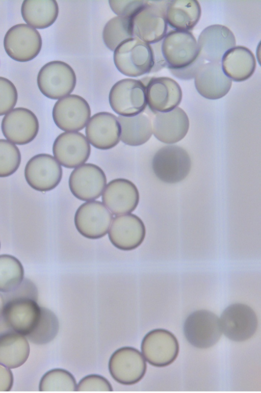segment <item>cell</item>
Returning <instances> with one entry per match:
<instances>
[{"label":"cell","instance_id":"6da1fadb","mask_svg":"<svg viewBox=\"0 0 261 393\" xmlns=\"http://www.w3.org/2000/svg\"><path fill=\"white\" fill-rule=\"evenodd\" d=\"M114 62L123 74L137 77L151 71L155 64L153 49L136 37L122 42L114 51Z\"/></svg>","mask_w":261,"mask_h":393},{"label":"cell","instance_id":"7a4b0ae2","mask_svg":"<svg viewBox=\"0 0 261 393\" xmlns=\"http://www.w3.org/2000/svg\"><path fill=\"white\" fill-rule=\"evenodd\" d=\"M168 1H146L132 17L134 37L148 44L158 43L167 34L165 9Z\"/></svg>","mask_w":261,"mask_h":393},{"label":"cell","instance_id":"3957f363","mask_svg":"<svg viewBox=\"0 0 261 393\" xmlns=\"http://www.w3.org/2000/svg\"><path fill=\"white\" fill-rule=\"evenodd\" d=\"M164 64L169 69H180L193 64L199 55L197 42L190 31L173 30L161 45Z\"/></svg>","mask_w":261,"mask_h":393},{"label":"cell","instance_id":"277c9868","mask_svg":"<svg viewBox=\"0 0 261 393\" xmlns=\"http://www.w3.org/2000/svg\"><path fill=\"white\" fill-rule=\"evenodd\" d=\"M76 81L73 69L60 61L45 64L39 70L37 78L41 92L52 99H61L70 94L75 87Z\"/></svg>","mask_w":261,"mask_h":393},{"label":"cell","instance_id":"5b68a950","mask_svg":"<svg viewBox=\"0 0 261 393\" xmlns=\"http://www.w3.org/2000/svg\"><path fill=\"white\" fill-rule=\"evenodd\" d=\"M109 101L112 110L120 116L129 117L138 115L147 106L146 86L141 80H121L111 89Z\"/></svg>","mask_w":261,"mask_h":393},{"label":"cell","instance_id":"8992f818","mask_svg":"<svg viewBox=\"0 0 261 393\" xmlns=\"http://www.w3.org/2000/svg\"><path fill=\"white\" fill-rule=\"evenodd\" d=\"M155 176L168 184L184 180L189 174L191 161L186 150L177 145H167L160 149L152 160Z\"/></svg>","mask_w":261,"mask_h":393},{"label":"cell","instance_id":"52a82bcc","mask_svg":"<svg viewBox=\"0 0 261 393\" xmlns=\"http://www.w3.org/2000/svg\"><path fill=\"white\" fill-rule=\"evenodd\" d=\"M183 330L187 340L201 349L210 348L216 344L222 332L219 317L206 309L191 313L184 322Z\"/></svg>","mask_w":261,"mask_h":393},{"label":"cell","instance_id":"ba28073f","mask_svg":"<svg viewBox=\"0 0 261 393\" xmlns=\"http://www.w3.org/2000/svg\"><path fill=\"white\" fill-rule=\"evenodd\" d=\"M109 372L117 382L124 385L134 384L144 377L147 368L146 361L136 348L122 347L115 350L110 357Z\"/></svg>","mask_w":261,"mask_h":393},{"label":"cell","instance_id":"9c48e42d","mask_svg":"<svg viewBox=\"0 0 261 393\" xmlns=\"http://www.w3.org/2000/svg\"><path fill=\"white\" fill-rule=\"evenodd\" d=\"M4 46L8 55L12 59L25 62L34 59L40 53L42 39L39 32L25 23H20L10 28L5 34Z\"/></svg>","mask_w":261,"mask_h":393},{"label":"cell","instance_id":"30bf717a","mask_svg":"<svg viewBox=\"0 0 261 393\" xmlns=\"http://www.w3.org/2000/svg\"><path fill=\"white\" fill-rule=\"evenodd\" d=\"M219 319L222 332L233 341L250 338L257 328L256 313L252 308L243 303L229 305L223 311Z\"/></svg>","mask_w":261,"mask_h":393},{"label":"cell","instance_id":"8fae6325","mask_svg":"<svg viewBox=\"0 0 261 393\" xmlns=\"http://www.w3.org/2000/svg\"><path fill=\"white\" fill-rule=\"evenodd\" d=\"M141 349L145 359L150 364L163 367L175 360L179 352V344L172 332L158 328L145 334L141 342Z\"/></svg>","mask_w":261,"mask_h":393},{"label":"cell","instance_id":"7c38bea8","mask_svg":"<svg viewBox=\"0 0 261 393\" xmlns=\"http://www.w3.org/2000/svg\"><path fill=\"white\" fill-rule=\"evenodd\" d=\"M113 216L99 201H87L81 205L74 216V224L79 232L90 239H98L106 235Z\"/></svg>","mask_w":261,"mask_h":393},{"label":"cell","instance_id":"4fadbf2b","mask_svg":"<svg viewBox=\"0 0 261 393\" xmlns=\"http://www.w3.org/2000/svg\"><path fill=\"white\" fill-rule=\"evenodd\" d=\"M62 168L51 155L38 154L31 158L24 168V177L33 189L46 192L55 188L62 177Z\"/></svg>","mask_w":261,"mask_h":393},{"label":"cell","instance_id":"5bb4252c","mask_svg":"<svg viewBox=\"0 0 261 393\" xmlns=\"http://www.w3.org/2000/svg\"><path fill=\"white\" fill-rule=\"evenodd\" d=\"M52 114L55 123L60 129L75 132L86 126L90 118L91 109L84 98L71 94L59 99L55 103Z\"/></svg>","mask_w":261,"mask_h":393},{"label":"cell","instance_id":"9a60e30c","mask_svg":"<svg viewBox=\"0 0 261 393\" xmlns=\"http://www.w3.org/2000/svg\"><path fill=\"white\" fill-rule=\"evenodd\" d=\"M68 183L71 192L76 198L88 201L101 196L106 186L107 178L99 167L87 163L72 171Z\"/></svg>","mask_w":261,"mask_h":393},{"label":"cell","instance_id":"2e32d148","mask_svg":"<svg viewBox=\"0 0 261 393\" xmlns=\"http://www.w3.org/2000/svg\"><path fill=\"white\" fill-rule=\"evenodd\" d=\"M39 128L35 114L28 109H12L3 117L1 129L7 140L17 145H25L37 136Z\"/></svg>","mask_w":261,"mask_h":393},{"label":"cell","instance_id":"e0dca14e","mask_svg":"<svg viewBox=\"0 0 261 393\" xmlns=\"http://www.w3.org/2000/svg\"><path fill=\"white\" fill-rule=\"evenodd\" d=\"M54 158L64 167L74 168L89 159L91 147L86 137L77 132H65L55 139L53 146Z\"/></svg>","mask_w":261,"mask_h":393},{"label":"cell","instance_id":"ac0fdd59","mask_svg":"<svg viewBox=\"0 0 261 393\" xmlns=\"http://www.w3.org/2000/svg\"><path fill=\"white\" fill-rule=\"evenodd\" d=\"M40 313L41 307L36 301L17 298L5 302L3 317L14 331L27 336L36 326Z\"/></svg>","mask_w":261,"mask_h":393},{"label":"cell","instance_id":"d6986e66","mask_svg":"<svg viewBox=\"0 0 261 393\" xmlns=\"http://www.w3.org/2000/svg\"><path fill=\"white\" fill-rule=\"evenodd\" d=\"M145 234L146 229L143 221L132 214L115 217L108 231L112 244L123 251H130L138 247L143 242Z\"/></svg>","mask_w":261,"mask_h":393},{"label":"cell","instance_id":"ffe728a7","mask_svg":"<svg viewBox=\"0 0 261 393\" xmlns=\"http://www.w3.org/2000/svg\"><path fill=\"white\" fill-rule=\"evenodd\" d=\"M197 42L199 55L204 60L220 63L225 54L236 46V40L229 28L213 24L201 32Z\"/></svg>","mask_w":261,"mask_h":393},{"label":"cell","instance_id":"44dd1931","mask_svg":"<svg viewBox=\"0 0 261 393\" xmlns=\"http://www.w3.org/2000/svg\"><path fill=\"white\" fill-rule=\"evenodd\" d=\"M89 142L94 147L108 150L117 145L120 140L121 128L117 117L107 112L93 115L86 125Z\"/></svg>","mask_w":261,"mask_h":393},{"label":"cell","instance_id":"7402d4cb","mask_svg":"<svg viewBox=\"0 0 261 393\" xmlns=\"http://www.w3.org/2000/svg\"><path fill=\"white\" fill-rule=\"evenodd\" d=\"M147 104L154 113L166 112L176 108L182 99L179 84L172 78L152 77L146 86Z\"/></svg>","mask_w":261,"mask_h":393},{"label":"cell","instance_id":"603a6c76","mask_svg":"<svg viewBox=\"0 0 261 393\" xmlns=\"http://www.w3.org/2000/svg\"><path fill=\"white\" fill-rule=\"evenodd\" d=\"M103 204L112 214L121 215L133 212L139 201V193L136 185L124 178L110 181L102 194Z\"/></svg>","mask_w":261,"mask_h":393},{"label":"cell","instance_id":"cb8c5ba5","mask_svg":"<svg viewBox=\"0 0 261 393\" xmlns=\"http://www.w3.org/2000/svg\"><path fill=\"white\" fill-rule=\"evenodd\" d=\"M194 78L197 92L208 99L215 100L224 97L232 85V81L224 73L220 63H204Z\"/></svg>","mask_w":261,"mask_h":393},{"label":"cell","instance_id":"d4e9b609","mask_svg":"<svg viewBox=\"0 0 261 393\" xmlns=\"http://www.w3.org/2000/svg\"><path fill=\"white\" fill-rule=\"evenodd\" d=\"M189 128V120L180 108L166 112H159L152 121V129L154 137L162 142L173 144L182 140Z\"/></svg>","mask_w":261,"mask_h":393},{"label":"cell","instance_id":"484cf974","mask_svg":"<svg viewBox=\"0 0 261 393\" xmlns=\"http://www.w3.org/2000/svg\"><path fill=\"white\" fill-rule=\"evenodd\" d=\"M221 66L225 75L231 81L241 82L253 74L256 60L252 52L243 46H237L227 51L221 60Z\"/></svg>","mask_w":261,"mask_h":393},{"label":"cell","instance_id":"4316f807","mask_svg":"<svg viewBox=\"0 0 261 393\" xmlns=\"http://www.w3.org/2000/svg\"><path fill=\"white\" fill-rule=\"evenodd\" d=\"M201 8L196 0L168 1L165 17L169 25L177 31H189L199 21Z\"/></svg>","mask_w":261,"mask_h":393},{"label":"cell","instance_id":"83f0119b","mask_svg":"<svg viewBox=\"0 0 261 393\" xmlns=\"http://www.w3.org/2000/svg\"><path fill=\"white\" fill-rule=\"evenodd\" d=\"M27 338L14 331L0 334V363L9 369L17 368L27 360L30 354Z\"/></svg>","mask_w":261,"mask_h":393},{"label":"cell","instance_id":"f1b7e54d","mask_svg":"<svg viewBox=\"0 0 261 393\" xmlns=\"http://www.w3.org/2000/svg\"><path fill=\"white\" fill-rule=\"evenodd\" d=\"M22 17L27 24L38 29L51 25L59 14L56 1L25 0L21 7Z\"/></svg>","mask_w":261,"mask_h":393},{"label":"cell","instance_id":"f546056e","mask_svg":"<svg viewBox=\"0 0 261 393\" xmlns=\"http://www.w3.org/2000/svg\"><path fill=\"white\" fill-rule=\"evenodd\" d=\"M120 140L128 145L137 146L145 143L150 138L152 124L149 117L142 113L133 116H119Z\"/></svg>","mask_w":261,"mask_h":393},{"label":"cell","instance_id":"4dcf8cb0","mask_svg":"<svg viewBox=\"0 0 261 393\" xmlns=\"http://www.w3.org/2000/svg\"><path fill=\"white\" fill-rule=\"evenodd\" d=\"M134 37L132 18L116 16L105 24L102 39L106 46L111 51L124 41Z\"/></svg>","mask_w":261,"mask_h":393},{"label":"cell","instance_id":"1f68e13d","mask_svg":"<svg viewBox=\"0 0 261 393\" xmlns=\"http://www.w3.org/2000/svg\"><path fill=\"white\" fill-rule=\"evenodd\" d=\"M24 269L15 256L0 255V292L8 293L17 288L22 282Z\"/></svg>","mask_w":261,"mask_h":393},{"label":"cell","instance_id":"d6a6232c","mask_svg":"<svg viewBox=\"0 0 261 393\" xmlns=\"http://www.w3.org/2000/svg\"><path fill=\"white\" fill-rule=\"evenodd\" d=\"M59 329V322L55 313L48 308L41 307L40 316L34 329L25 336L36 345H45L56 336Z\"/></svg>","mask_w":261,"mask_h":393},{"label":"cell","instance_id":"836d02e7","mask_svg":"<svg viewBox=\"0 0 261 393\" xmlns=\"http://www.w3.org/2000/svg\"><path fill=\"white\" fill-rule=\"evenodd\" d=\"M76 382L73 375L68 371L55 368L46 372L40 379V391H74Z\"/></svg>","mask_w":261,"mask_h":393},{"label":"cell","instance_id":"e575fe53","mask_svg":"<svg viewBox=\"0 0 261 393\" xmlns=\"http://www.w3.org/2000/svg\"><path fill=\"white\" fill-rule=\"evenodd\" d=\"M21 163L19 148L6 139H0V177H8L15 173Z\"/></svg>","mask_w":261,"mask_h":393},{"label":"cell","instance_id":"d590c367","mask_svg":"<svg viewBox=\"0 0 261 393\" xmlns=\"http://www.w3.org/2000/svg\"><path fill=\"white\" fill-rule=\"evenodd\" d=\"M18 94L16 88L9 80L0 76V116L13 109L16 104Z\"/></svg>","mask_w":261,"mask_h":393},{"label":"cell","instance_id":"8d00e7d4","mask_svg":"<svg viewBox=\"0 0 261 393\" xmlns=\"http://www.w3.org/2000/svg\"><path fill=\"white\" fill-rule=\"evenodd\" d=\"M113 387L108 380L103 376L92 374L82 378L76 386L78 391H111Z\"/></svg>","mask_w":261,"mask_h":393},{"label":"cell","instance_id":"74e56055","mask_svg":"<svg viewBox=\"0 0 261 393\" xmlns=\"http://www.w3.org/2000/svg\"><path fill=\"white\" fill-rule=\"evenodd\" d=\"M145 2L146 1H109L112 10L116 15L130 18L144 6Z\"/></svg>","mask_w":261,"mask_h":393},{"label":"cell","instance_id":"f35d334b","mask_svg":"<svg viewBox=\"0 0 261 393\" xmlns=\"http://www.w3.org/2000/svg\"><path fill=\"white\" fill-rule=\"evenodd\" d=\"M5 302L14 298H28L35 301L37 299V291L35 285L29 280L22 281L13 291L5 293L4 296Z\"/></svg>","mask_w":261,"mask_h":393},{"label":"cell","instance_id":"ab89813d","mask_svg":"<svg viewBox=\"0 0 261 393\" xmlns=\"http://www.w3.org/2000/svg\"><path fill=\"white\" fill-rule=\"evenodd\" d=\"M204 60L199 55L196 60L191 65L180 69L169 70L172 75L180 80H188L194 77L197 71L204 64Z\"/></svg>","mask_w":261,"mask_h":393},{"label":"cell","instance_id":"60d3db41","mask_svg":"<svg viewBox=\"0 0 261 393\" xmlns=\"http://www.w3.org/2000/svg\"><path fill=\"white\" fill-rule=\"evenodd\" d=\"M13 381L12 371L9 368L0 363V391L11 390Z\"/></svg>","mask_w":261,"mask_h":393},{"label":"cell","instance_id":"b9f144b4","mask_svg":"<svg viewBox=\"0 0 261 393\" xmlns=\"http://www.w3.org/2000/svg\"><path fill=\"white\" fill-rule=\"evenodd\" d=\"M10 331H13L7 324L3 316L0 318V334Z\"/></svg>","mask_w":261,"mask_h":393},{"label":"cell","instance_id":"7bdbcfd3","mask_svg":"<svg viewBox=\"0 0 261 393\" xmlns=\"http://www.w3.org/2000/svg\"><path fill=\"white\" fill-rule=\"evenodd\" d=\"M5 301L3 295L0 293V318L3 316Z\"/></svg>","mask_w":261,"mask_h":393},{"label":"cell","instance_id":"ee69618b","mask_svg":"<svg viewBox=\"0 0 261 393\" xmlns=\"http://www.w3.org/2000/svg\"><path fill=\"white\" fill-rule=\"evenodd\" d=\"M0 248H1V243H0Z\"/></svg>","mask_w":261,"mask_h":393}]
</instances>
